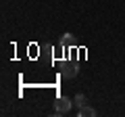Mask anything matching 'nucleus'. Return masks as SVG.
Instances as JSON below:
<instances>
[{
    "label": "nucleus",
    "instance_id": "obj_4",
    "mask_svg": "<svg viewBox=\"0 0 125 117\" xmlns=\"http://www.w3.org/2000/svg\"><path fill=\"white\" fill-rule=\"evenodd\" d=\"M58 44H61L62 48H65V46H73V44H75V38H73L71 34H62V38H61Z\"/></svg>",
    "mask_w": 125,
    "mask_h": 117
},
{
    "label": "nucleus",
    "instance_id": "obj_2",
    "mask_svg": "<svg viewBox=\"0 0 125 117\" xmlns=\"http://www.w3.org/2000/svg\"><path fill=\"white\" fill-rule=\"evenodd\" d=\"M77 73H79V65H75V63H65L61 67L62 80H73V77H77Z\"/></svg>",
    "mask_w": 125,
    "mask_h": 117
},
{
    "label": "nucleus",
    "instance_id": "obj_3",
    "mask_svg": "<svg viewBox=\"0 0 125 117\" xmlns=\"http://www.w3.org/2000/svg\"><path fill=\"white\" fill-rule=\"evenodd\" d=\"M77 117H96V109L90 107V105H83V107L77 109Z\"/></svg>",
    "mask_w": 125,
    "mask_h": 117
},
{
    "label": "nucleus",
    "instance_id": "obj_1",
    "mask_svg": "<svg viewBox=\"0 0 125 117\" xmlns=\"http://www.w3.org/2000/svg\"><path fill=\"white\" fill-rule=\"evenodd\" d=\"M73 105H75L73 98H69V96L62 94V96H58V98L54 100V111H56V113H69Z\"/></svg>",
    "mask_w": 125,
    "mask_h": 117
},
{
    "label": "nucleus",
    "instance_id": "obj_5",
    "mask_svg": "<svg viewBox=\"0 0 125 117\" xmlns=\"http://www.w3.org/2000/svg\"><path fill=\"white\" fill-rule=\"evenodd\" d=\"M73 103H75V105H77V109H79V107H83V105H88V96H85L83 92H77L75 98H73Z\"/></svg>",
    "mask_w": 125,
    "mask_h": 117
}]
</instances>
